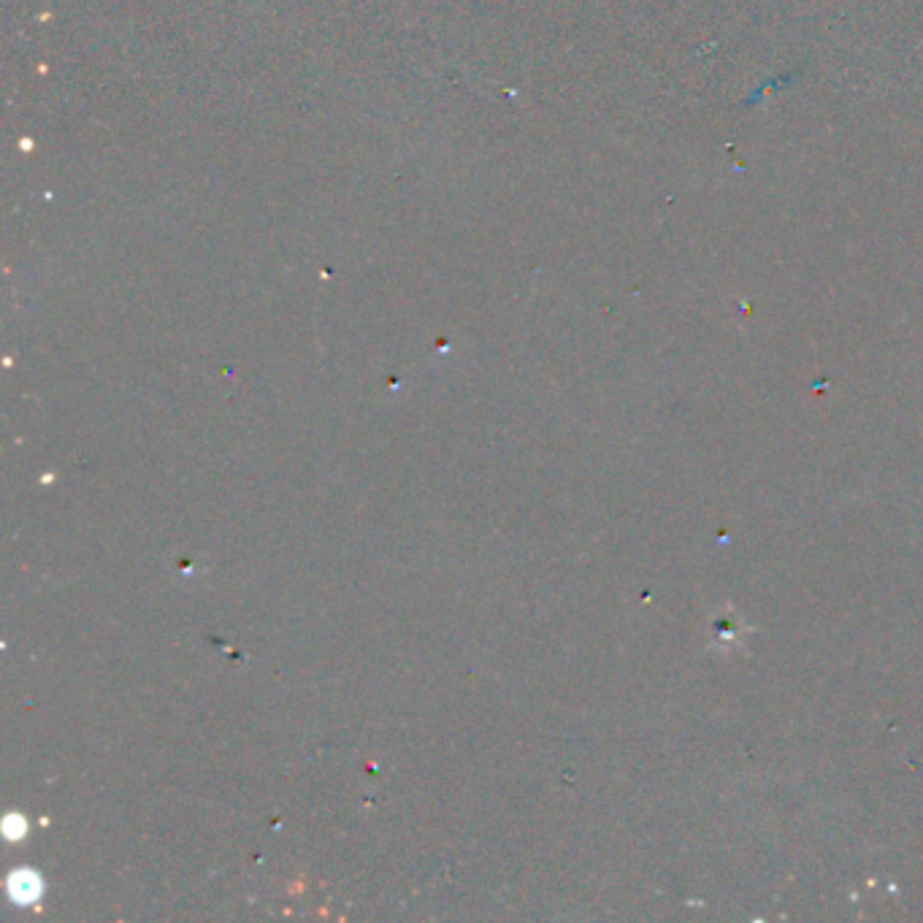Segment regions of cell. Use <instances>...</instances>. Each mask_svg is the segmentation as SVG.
Instances as JSON below:
<instances>
[{
	"instance_id": "cell-1",
	"label": "cell",
	"mask_w": 923,
	"mask_h": 923,
	"mask_svg": "<svg viewBox=\"0 0 923 923\" xmlns=\"http://www.w3.org/2000/svg\"><path fill=\"white\" fill-rule=\"evenodd\" d=\"M11 896L17 899V902H30V899L39 896V878L35 874H17L14 880H11Z\"/></svg>"
}]
</instances>
